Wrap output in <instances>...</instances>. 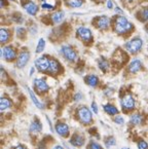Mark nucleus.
Instances as JSON below:
<instances>
[{
	"label": "nucleus",
	"mask_w": 148,
	"mask_h": 149,
	"mask_svg": "<svg viewBox=\"0 0 148 149\" xmlns=\"http://www.w3.org/2000/svg\"><path fill=\"white\" fill-rule=\"evenodd\" d=\"M75 117L82 125H91L93 123V111L87 106H79L75 111Z\"/></svg>",
	"instance_id": "1"
},
{
	"label": "nucleus",
	"mask_w": 148,
	"mask_h": 149,
	"mask_svg": "<svg viewBox=\"0 0 148 149\" xmlns=\"http://www.w3.org/2000/svg\"><path fill=\"white\" fill-rule=\"evenodd\" d=\"M133 28V25L128 22V19L124 17H117L115 20V24H114V30L118 34H124V33L131 31Z\"/></svg>",
	"instance_id": "2"
},
{
	"label": "nucleus",
	"mask_w": 148,
	"mask_h": 149,
	"mask_svg": "<svg viewBox=\"0 0 148 149\" xmlns=\"http://www.w3.org/2000/svg\"><path fill=\"white\" fill-rule=\"evenodd\" d=\"M120 106L124 112L128 113V112L133 111L136 108V100L133 97V95L126 94L120 99Z\"/></svg>",
	"instance_id": "3"
},
{
	"label": "nucleus",
	"mask_w": 148,
	"mask_h": 149,
	"mask_svg": "<svg viewBox=\"0 0 148 149\" xmlns=\"http://www.w3.org/2000/svg\"><path fill=\"white\" fill-rule=\"evenodd\" d=\"M143 46V40L139 37H135L133 39H131L130 41H128L124 44V48L130 54H138L142 49Z\"/></svg>",
	"instance_id": "4"
},
{
	"label": "nucleus",
	"mask_w": 148,
	"mask_h": 149,
	"mask_svg": "<svg viewBox=\"0 0 148 149\" xmlns=\"http://www.w3.org/2000/svg\"><path fill=\"white\" fill-rule=\"evenodd\" d=\"M50 59L47 56H41L35 60V68L41 73H47Z\"/></svg>",
	"instance_id": "5"
},
{
	"label": "nucleus",
	"mask_w": 148,
	"mask_h": 149,
	"mask_svg": "<svg viewBox=\"0 0 148 149\" xmlns=\"http://www.w3.org/2000/svg\"><path fill=\"white\" fill-rule=\"evenodd\" d=\"M61 54L63 57L70 63H75L77 61V53L73 49V47L70 45H63L61 47Z\"/></svg>",
	"instance_id": "6"
},
{
	"label": "nucleus",
	"mask_w": 148,
	"mask_h": 149,
	"mask_svg": "<svg viewBox=\"0 0 148 149\" xmlns=\"http://www.w3.org/2000/svg\"><path fill=\"white\" fill-rule=\"evenodd\" d=\"M54 132L62 138H68L70 136V127L64 121H58L54 125Z\"/></svg>",
	"instance_id": "7"
},
{
	"label": "nucleus",
	"mask_w": 148,
	"mask_h": 149,
	"mask_svg": "<svg viewBox=\"0 0 148 149\" xmlns=\"http://www.w3.org/2000/svg\"><path fill=\"white\" fill-rule=\"evenodd\" d=\"M33 86L39 94H45L50 91V86L44 78H35L33 80Z\"/></svg>",
	"instance_id": "8"
},
{
	"label": "nucleus",
	"mask_w": 148,
	"mask_h": 149,
	"mask_svg": "<svg viewBox=\"0 0 148 149\" xmlns=\"http://www.w3.org/2000/svg\"><path fill=\"white\" fill-rule=\"evenodd\" d=\"M1 57L7 62H11L13 60H15L17 58V51L10 45L4 46V47L1 49Z\"/></svg>",
	"instance_id": "9"
},
{
	"label": "nucleus",
	"mask_w": 148,
	"mask_h": 149,
	"mask_svg": "<svg viewBox=\"0 0 148 149\" xmlns=\"http://www.w3.org/2000/svg\"><path fill=\"white\" fill-rule=\"evenodd\" d=\"M69 143L74 148H80L85 144V137L80 133H74L69 140Z\"/></svg>",
	"instance_id": "10"
},
{
	"label": "nucleus",
	"mask_w": 148,
	"mask_h": 149,
	"mask_svg": "<svg viewBox=\"0 0 148 149\" xmlns=\"http://www.w3.org/2000/svg\"><path fill=\"white\" fill-rule=\"evenodd\" d=\"M29 60H30V53L28 51H22L17 56L15 65L19 69H22L28 64Z\"/></svg>",
	"instance_id": "11"
},
{
	"label": "nucleus",
	"mask_w": 148,
	"mask_h": 149,
	"mask_svg": "<svg viewBox=\"0 0 148 149\" xmlns=\"http://www.w3.org/2000/svg\"><path fill=\"white\" fill-rule=\"evenodd\" d=\"M76 35L78 38H80V40L85 42L91 41V38H93L91 31L89 28H85V27H79L76 30Z\"/></svg>",
	"instance_id": "12"
},
{
	"label": "nucleus",
	"mask_w": 148,
	"mask_h": 149,
	"mask_svg": "<svg viewBox=\"0 0 148 149\" xmlns=\"http://www.w3.org/2000/svg\"><path fill=\"white\" fill-rule=\"evenodd\" d=\"M42 130H43V125H42L41 121L39 119L35 117L34 120L30 123V127H29V132H30L31 134H39L41 133Z\"/></svg>",
	"instance_id": "13"
},
{
	"label": "nucleus",
	"mask_w": 148,
	"mask_h": 149,
	"mask_svg": "<svg viewBox=\"0 0 148 149\" xmlns=\"http://www.w3.org/2000/svg\"><path fill=\"white\" fill-rule=\"evenodd\" d=\"M145 123V117L141 113H133L130 116V123L131 125H142Z\"/></svg>",
	"instance_id": "14"
},
{
	"label": "nucleus",
	"mask_w": 148,
	"mask_h": 149,
	"mask_svg": "<svg viewBox=\"0 0 148 149\" xmlns=\"http://www.w3.org/2000/svg\"><path fill=\"white\" fill-rule=\"evenodd\" d=\"M142 68V62L141 60L139 59H134L131 61V63L128 64V70L130 73H133V74H135V73L139 72L140 70H141Z\"/></svg>",
	"instance_id": "15"
},
{
	"label": "nucleus",
	"mask_w": 148,
	"mask_h": 149,
	"mask_svg": "<svg viewBox=\"0 0 148 149\" xmlns=\"http://www.w3.org/2000/svg\"><path fill=\"white\" fill-rule=\"evenodd\" d=\"M61 71V65L60 63L57 61L56 59H52L50 58V68H48L47 73L52 75H56Z\"/></svg>",
	"instance_id": "16"
},
{
	"label": "nucleus",
	"mask_w": 148,
	"mask_h": 149,
	"mask_svg": "<svg viewBox=\"0 0 148 149\" xmlns=\"http://www.w3.org/2000/svg\"><path fill=\"white\" fill-rule=\"evenodd\" d=\"M84 81L85 84L91 88H96L99 84V77L95 74H89L84 77Z\"/></svg>",
	"instance_id": "17"
},
{
	"label": "nucleus",
	"mask_w": 148,
	"mask_h": 149,
	"mask_svg": "<svg viewBox=\"0 0 148 149\" xmlns=\"http://www.w3.org/2000/svg\"><path fill=\"white\" fill-rule=\"evenodd\" d=\"M109 24H110V19L108 17H106V15H102L97 20V26L101 30H106L109 27Z\"/></svg>",
	"instance_id": "18"
},
{
	"label": "nucleus",
	"mask_w": 148,
	"mask_h": 149,
	"mask_svg": "<svg viewBox=\"0 0 148 149\" xmlns=\"http://www.w3.org/2000/svg\"><path fill=\"white\" fill-rule=\"evenodd\" d=\"M103 109H104L105 113H107L108 115H110V116H116V115H118V109L116 106H114L113 104H105L104 106H103Z\"/></svg>",
	"instance_id": "19"
},
{
	"label": "nucleus",
	"mask_w": 148,
	"mask_h": 149,
	"mask_svg": "<svg viewBox=\"0 0 148 149\" xmlns=\"http://www.w3.org/2000/svg\"><path fill=\"white\" fill-rule=\"evenodd\" d=\"M27 91H28V94H29V96H30V98H31V100H32V102H33V104H34L35 106H36L38 109H43L44 108V105L42 104V102H40L39 100H38V98L36 97V95L34 94V92H33L32 90H31L30 88H28L27 86Z\"/></svg>",
	"instance_id": "20"
},
{
	"label": "nucleus",
	"mask_w": 148,
	"mask_h": 149,
	"mask_svg": "<svg viewBox=\"0 0 148 149\" xmlns=\"http://www.w3.org/2000/svg\"><path fill=\"white\" fill-rule=\"evenodd\" d=\"M24 8L30 15H35L37 13V11H38V7H37V5L35 4L34 2H32V1H29V2L25 3Z\"/></svg>",
	"instance_id": "21"
},
{
	"label": "nucleus",
	"mask_w": 148,
	"mask_h": 149,
	"mask_svg": "<svg viewBox=\"0 0 148 149\" xmlns=\"http://www.w3.org/2000/svg\"><path fill=\"white\" fill-rule=\"evenodd\" d=\"M11 105H13V103H11V101L8 98L2 97L1 100H0V111L1 112L6 111L7 109H9L11 107Z\"/></svg>",
	"instance_id": "22"
},
{
	"label": "nucleus",
	"mask_w": 148,
	"mask_h": 149,
	"mask_svg": "<svg viewBox=\"0 0 148 149\" xmlns=\"http://www.w3.org/2000/svg\"><path fill=\"white\" fill-rule=\"evenodd\" d=\"M98 66H99V68L101 69V71H102V72H104V73H106L107 71L109 70V67H110L108 60H106L104 57H101L100 59H99Z\"/></svg>",
	"instance_id": "23"
},
{
	"label": "nucleus",
	"mask_w": 148,
	"mask_h": 149,
	"mask_svg": "<svg viewBox=\"0 0 148 149\" xmlns=\"http://www.w3.org/2000/svg\"><path fill=\"white\" fill-rule=\"evenodd\" d=\"M8 39H9V32L6 29L2 28L0 30V41H1V43H5V42H7Z\"/></svg>",
	"instance_id": "24"
},
{
	"label": "nucleus",
	"mask_w": 148,
	"mask_h": 149,
	"mask_svg": "<svg viewBox=\"0 0 148 149\" xmlns=\"http://www.w3.org/2000/svg\"><path fill=\"white\" fill-rule=\"evenodd\" d=\"M64 17H65V15H64L63 11H59V13H56L54 15H52V21H54V24H58V23H61L63 21Z\"/></svg>",
	"instance_id": "25"
},
{
	"label": "nucleus",
	"mask_w": 148,
	"mask_h": 149,
	"mask_svg": "<svg viewBox=\"0 0 148 149\" xmlns=\"http://www.w3.org/2000/svg\"><path fill=\"white\" fill-rule=\"evenodd\" d=\"M44 48H45V40L43 38H40L36 46V54H41L44 51Z\"/></svg>",
	"instance_id": "26"
},
{
	"label": "nucleus",
	"mask_w": 148,
	"mask_h": 149,
	"mask_svg": "<svg viewBox=\"0 0 148 149\" xmlns=\"http://www.w3.org/2000/svg\"><path fill=\"white\" fill-rule=\"evenodd\" d=\"M116 144V140L113 136H109L108 138L105 139V145H106L107 148H111V147L115 146Z\"/></svg>",
	"instance_id": "27"
},
{
	"label": "nucleus",
	"mask_w": 148,
	"mask_h": 149,
	"mask_svg": "<svg viewBox=\"0 0 148 149\" xmlns=\"http://www.w3.org/2000/svg\"><path fill=\"white\" fill-rule=\"evenodd\" d=\"M87 149H103V147H102V145L97 142V141L91 140L89 142V144H87Z\"/></svg>",
	"instance_id": "28"
},
{
	"label": "nucleus",
	"mask_w": 148,
	"mask_h": 149,
	"mask_svg": "<svg viewBox=\"0 0 148 149\" xmlns=\"http://www.w3.org/2000/svg\"><path fill=\"white\" fill-rule=\"evenodd\" d=\"M67 2L71 7H80L82 5L83 0H68Z\"/></svg>",
	"instance_id": "29"
},
{
	"label": "nucleus",
	"mask_w": 148,
	"mask_h": 149,
	"mask_svg": "<svg viewBox=\"0 0 148 149\" xmlns=\"http://www.w3.org/2000/svg\"><path fill=\"white\" fill-rule=\"evenodd\" d=\"M137 148L138 149H148V143L145 140H139L137 143Z\"/></svg>",
	"instance_id": "30"
},
{
	"label": "nucleus",
	"mask_w": 148,
	"mask_h": 149,
	"mask_svg": "<svg viewBox=\"0 0 148 149\" xmlns=\"http://www.w3.org/2000/svg\"><path fill=\"white\" fill-rule=\"evenodd\" d=\"M113 121L116 123V125H124V118L121 116V115H116V116H114Z\"/></svg>",
	"instance_id": "31"
},
{
	"label": "nucleus",
	"mask_w": 148,
	"mask_h": 149,
	"mask_svg": "<svg viewBox=\"0 0 148 149\" xmlns=\"http://www.w3.org/2000/svg\"><path fill=\"white\" fill-rule=\"evenodd\" d=\"M141 15L144 21H148V6L144 7L141 10Z\"/></svg>",
	"instance_id": "32"
},
{
	"label": "nucleus",
	"mask_w": 148,
	"mask_h": 149,
	"mask_svg": "<svg viewBox=\"0 0 148 149\" xmlns=\"http://www.w3.org/2000/svg\"><path fill=\"white\" fill-rule=\"evenodd\" d=\"M91 110L93 111V113L95 114H98V105L95 101L91 102Z\"/></svg>",
	"instance_id": "33"
},
{
	"label": "nucleus",
	"mask_w": 148,
	"mask_h": 149,
	"mask_svg": "<svg viewBox=\"0 0 148 149\" xmlns=\"http://www.w3.org/2000/svg\"><path fill=\"white\" fill-rule=\"evenodd\" d=\"M37 149H47V144H46L45 141H40L37 145Z\"/></svg>",
	"instance_id": "34"
},
{
	"label": "nucleus",
	"mask_w": 148,
	"mask_h": 149,
	"mask_svg": "<svg viewBox=\"0 0 148 149\" xmlns=\"http://www.w3.org/2000/svg\"><path fill=\"white\" fill-rule=\"evenodd\" d=\"M41 7H42V9H46V10H52V9L54 8V5L48 4V3H42Z\"/></svg>",
	"instance_id": "35"
},
{
	"label": "nucleus",
	"mask_w": 148,
	"mask_h": 149,
	"mask_svg": "<svg viewBox=\"0 0 148 149\" xmlns=\"http://www.w3.org/2000/svg\"><path fill=\"white\" fill-rule=\"evenodd\" d=\"M25 29L24 28H22V27H19V28H17V36H23L24 35V33H25Z\"/></svg>",
	"instance_id": "36"
},
{
	"label": "nucleus",
	"mask_w": 148,
	"mask_h": 149,
	"mask_svg": "<svg viewBox=\"0 0 148 149\" xmlns=\"http://www.w3.org/2000/svg\"><path fill=\"white\" fill-rule=\"evenodd\" d=\"M81 99H82V95H81V93H76V94H75V96H74V101L79 102Z\"/></svg>",
	"instance_id": "37"
},
{
	"label": "nucleus",
	"mask_w": 148,
	"mask_h": 149,
	"mask_svg": "<svg viewBox=\"0 0 148 149\" xmlns=\"http://www.w3.org/2000/svg\"><path fill=\"white\" fill-rule=\"evenodd\" d=\"M13 149H28V148H27V147L25 146V145H23V144H17Z\"/></svg>",
	"instance_id": "38"
},
{
	"label": "nucleus",
	"mask_w": 148,
	"mask_h": 149,
	"mask_svg": "<svg viewBox=\"0 0 148 149\" xmlns=\"http://www.w3.org/2000/svg\"><path fill=\"white\" fill-rule=\"evenodd\" d=\"M107 7H108L109 9L113 8V3H112V1H111V0H108V1H107Z\"/></svg>",
	"instance_id": "39"
},
{
	"label": "nucleus",
	"mask_w": 148,
	"mask_h": 149,
	"mask_svg": "<svg viewBox=\"0 0 148 149\" xmlns=\"http://www.w3.org/2000/svg\"><path fill=\"white\" fill-rule=\"evenodd\" d=\"M114 10H115V13H119V15H121V13H124V11H122V9H120L118 6H116V7H115V9H114Z\"/></svg>",
	"instance_id": "40"
},
{
	"label": "nucleus",
	"mask_w": 148,
	"mask_h": 149,
	"mask_svg": "<svg viewBox=\"0 0 148 149\" xmlns=\"http://www.w3.org/2000/svg\"><path fill=\"white\" fill-rule=\"evenodd\" d=\"M52 149H65V148H64V147L62 146V145H59V144H57V145H54V146L52 147Z\"/></svg>",
	"instance_id": "41"
},
{
	"label": "nucleus",
	"mask_w": 148,
	"mask_h": 149,
	"mask_svg": "<svg viewBox=\"0 0 148 149\" xmlns=\"http://www.w3.org/2000/svg\"><path fill=\"white\" fill-rule=\"evenodd\" d=\"M111 93H112V90H106L104 92V94H105V96H110Z\"/></svg>",
	"instance_id": "42"
},
{
	"label": "nucleus",
	"mask_w": 148,
	"mask_h": 149,
	"mask_svg": "<svg viewBox=\"0 0 148 149\" xmlns=\"http://www.w3.org/2000/svg\"><path fill=\"white\" fill-rule=\"evenodd\" d=\"M35 69H36V68H34V67H31V69H30V73H29V75H30V76H32L33 73L35 72Z\"/></svg>",
	"instance_id": "43"
},
{
	"label": "nucleus",
	"mask_w": 148,
	"mask_h": 149,
	"mask_svg": "<svg viewBox=\"0 0 148 149\" xmlns=\"http://www.w3.org/2000/svg\"><path fill=\"white\" fill-rule=\"evenodd\" d=\"M0 5H1V7H3V5H4V1L3 0H0Z\"/></svg>",
	"instance_id": "44"
},
{
	"label": "nucleus",
	"mask_w": 148,
	"mask_h": 149,
	"mask_svg": "<svg viewBox=\"0 0 148 149\" xmlns=\"http://www.w3.org/2000/svg\"><path fill=\"white\" fill-rule=\"evenodd\" d=\"M128 2H132V1H135V0H126Z\"/></svg>",
	"instance_id": "45"
},
{
	"label": "nucleus",
	"mask_w": 148,
	"mask_h": 149,
	"mask_svg": "<svg viewBox=\"0 0 148 149\" xmlns=\"http://www.w3.org/2000/svg\"><path fill=\"white\" fill-rule=\"evenodd\" d=\"M121 149H130L128 147H126V148H121Z\"/></svg>",
	"instance_id": "46"
},
{
	"label": "nucleus",
	"mask_w": 148,
	"mask_h": 149,
	"mask_svg": "<svg viewBox=\"0 0 148 149\" xmlns=\"http://www.w3.org/2000/svg\"><path fill=\"white\" fill-rule=\"evenodd\" d=\"M146 30H147V33H148V27H147V28H146Z\"/></svg>",
	"instance_id": "47"
},
{
	"label": "nucleus",
	"mask_w": 148,
	"mask_h": 149,
	"mask_svg": "<svg viewBox=\"0 0 148 149\" xmlns=\"http://www.w3.org/2000/svg\"><path fill=\"white\" fill-rule=\"evenodd\" d=\"M147 51H148V47H147Z\"/></svg>",
	"instance_id": "48"
},
{
	"label": "nucleus",
	"mask_w": 148,
	"mask_h": 149,
	"mask_svg": "<svg viewBox=\"0 0 148 149\" xmlns=\"http://www.w3.org/2000/svg\"><path fill=\"white\" fill-rule=\"evenodd\" d=\"M11 1H13V0H11Z\"/></svg>",
	"instance_id": "49"
},
{
	"label": "nucleus",
	"mask_w": 148,
	"mask_h": 149,
	"mask_svg": "<svg viewBox=\"0 0 148 149\" xmlns=\"http://www.w3.org/2000/svg\"><path fill=\"white\" fill-rule=\"evenodd\" d=\"M41 1H42V0H41Z\"/></svg>",
	"instance_id": "50"
}]
</instances>
